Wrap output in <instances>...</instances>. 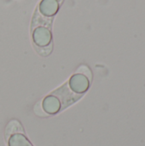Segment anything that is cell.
I'll return each mask as SVG.
<instances>
[{
  "instance_id": "obj_4",
  "label": "cell",
  "mask_w": 145,
  "mask_h": 146,
  "mask_svg": "<svg viewBox=\"0 0 145 146\" xmlns=\"http://www.w3.org/2000/svg\"><path fill=\"white\" fill-rule=\"evenodd\" d=\"M38 8L41 15L46 17H50L57 12L59 3L57 0H42Z\"/></svg>"
},
{
  "instance_id": "obj_6",
  "label": "cell",
  "mask_w": 145,
  "mask_h": 146,
  "mask_svg": "<svg viewBox=\"0 0 145 146\" xmlns=\"http://www.w3.org/2000/svg\"><path fill=\"white\" fill-rule=\"evenodd\" d=\"M15 133H23V129H22V127L21 125L20 124L19 121L14 120V121H11L7 127H6V134L7 136H10L12 134H15Z\"/></svg>"
},
{
  "instance_id": "obj_2",
  "label": "cell",
  "mask_w": 145,
  "mask_h": 146,
  "mask_svg": "<svg viewBox=\"0 0 145 146\" xmlns=\"http://www.w3.org/2000/svg\"><path fill=\"white\" fill-rule=\"evenodd\" d=\"M32 39L38 47H46L50 44L51 33L49 28L44 27H38L33 30Z\"/></svg>"
},
{
  "instance_id": "obj_5",
  "label": "cell",
  "mask_w": 145,
  "mask_h": 146,
  "mask_svg": "<svg viewBox=\"0 0 145 146\" xmlns=\"http://www.w3.org/2000/svg\"><path fill=\"white\" fill-rule=\"evenodd\" d=\"M9 146H33L23 133H15L9 136Z\"/></svg>"
},
{
  "instance_id": "obj_1",
  "label": "cell",
  "mask_w": 145,
  "mask_h": 146,
  "mask_svg": "<svg viewBox=\"0 0 145 146\" xmlns=\"http://www.w3.org/2000/svg\"><path fill=\"white\" fill-rule=\"evenodd\" d=\"M88 77H86L83 74H73L68 81L69 88L72 92L76 94H83L85 93L90 87V82Z\"/></svg>"
},
{
  "instance_id": "obj_3",
  "label": "cell",
  "mask_w": 145,
  "mask_h": 146,
  "mask_svg": "<svg viewBox=\"0 0 145 146\" xmlns=\"http://www.w3.org/2000/svg\"><path fill=\"white\" fill-rule=\"evenodd\" d=\"M62 108V102L58 97L53 94L46 96L43 100V110L45 114L55 115L60 111Z\"/></svg>"
}]
</instances>
